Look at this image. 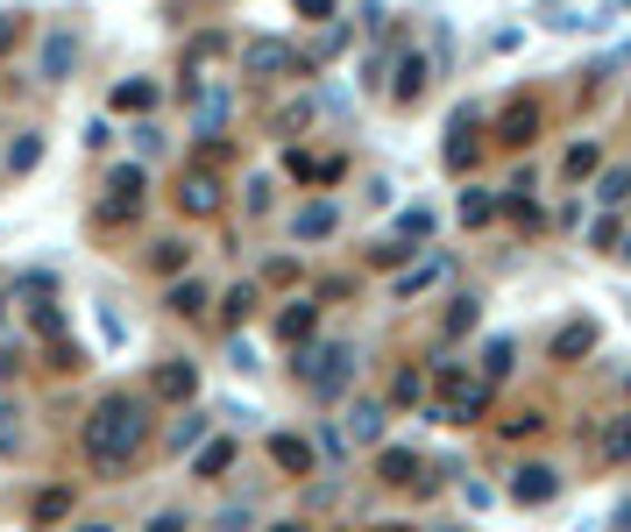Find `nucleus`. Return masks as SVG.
Masks as SVG:
<instances>
[{
	"label": "nucleus",
	"mask_w": 631,
	"mask_h": 532,
	"mask_svg": "<svg viewBox=\"0 0 631 532\" xmlns=\"http://www.w3.org/2000/svg\"><path fill=\"white\" fill-rule=\"evenodd\" d=\"M241 71L248 79H305V57L277 36H256V43H241Z\"/></svg>",
	"instance_id": "39448f33"
},
{
	"label": "nucleus",
	"mask_w": 631,
	"mask_h": 532,
	"mask_svg": "<svg viewBox=\"0 0 631 532\" xmlns=\"http://www.w3.org/2000/svg\"><path fill=\"white\" fill-rule=\"evenodd\" d=\"M597 199L610 206V214H624V206H631V164H610V170H597Z\"/></svg>",
	"instance_id": "5701e85b"
},
{
	"label": "nucleus",
	"mask_w": 631,
	"mask_h": 532,
	"mask_svg": "<svg viewBox=\"0 0 631 532\" xmlns=\"http://www.w3.org/2000/svg\"><path fill=\"white\" fill-rule=\"evenodd\" d=\"M227 107H235V92H227V86L206 92V100H199V136H220V128H227Z\"/></svg>",
	"instance_id": "c85d7f7f"
},
{
	"label": "nucleus",
	"mask_w": 631,
	"mask_h": 532,
	"mask_svg": "<svg viewBox=\"0 0 631 532\" xmlns=\"http://www.w3.org/2000/svg\"><path fill=\"white\" fill-rule=\"evenodd\" d=\"M0 164H8V178H29V170L43 164V136H36V128H22V136L8 142V157H0Z\"/></svg>",
	"instance_id": "4be33fe9"
},
{
	"label": "nucleus",
	"mask_w": 631,
	"mask_h": 532,
	"mask_svg": "<svg viewBox=\"0 0 631 532\" xmlns=\"http://www.w3.org/2000/svg\"><path fill=\"white\" fill-rule=\"evenodd\" d=\"M256 298H263V284H256V277H241V284H235V292H227V298H220V306H227V327H241V319H248V313H256Z\"/></svg>",
	"instance_id": "7c9ffc66"
},
{
	"label": "nucleus",
	"mask_w": 631,
	"mask_h": 532,
	"mask_svg": "<svg viewBox=\"0 0 631 532\" xmlns=\"http://www.w3.org/2000/svg\"><path fill=\"white\" fill-rule=\"evenodd\" d=\"M199 441H214V412H199V405H178V420H170L164 447H170V454H193Z\"/></svg>",
	"instance_id": "9b49d317"
},
{
	"label": "nucleus",
	"mask_w": 631,
	"mask_h": 532,
	"mask_svg": "<svg viewBox=\"0 0 631 532\" xmlns=\"http://www.w3.org/2000/svg\"><path fill=\"white\" fill-rule=\"evenodd\" d=\"M142 193H149L142 164H114V170H107V199H100V227L136 220V214H142Z\"/></svg>",
	"instance_id": "7ed1b4c3"
},
{
	"label": "nucleus",
	"mask_w": 631,
	"mask_h": 532,
	"mask_svg": "<svg viewBox=\"0 0 631 532\" xmlns=\"http://www.w3.org/2000/svg\"><path fill=\"white\" fill-rule=\"evenodd\" d=\"M454 214H462V227H490V220H496V193H483V185H469Z\"/></svg>",
	"instance_id": "cd10ccee"
},
{
	"label": "nucleus",
	"mask_w": 631,
	"mask_h": 532,
	"mask_svg": "<svg viewBox=\"0 0 631 532\" xmlns=\"http://www.w3.org/2000/svg\"><path fill=\"white\" fill-rule=\"evenodd\" d=\"M270 462L284 476H313V441L305 433H270Z\"/></svg>",
	"instance_id": "f3484780"
},
{
	"label": "nucleus",
	"mask_w": 631,
	"mask_h": 532,
	"mask_svg": "<svg viewBox=\"0 0 631 532\" xmlns=\"http://www.w3.org/2000/svg\"><path fill=\"white\" fill-rule=\"evenodd\" d=\"M597 170H603V142H597V136H582V142H575V149L561 157V178H568V185L597 178Z\"/></svg>",
	"instance_id": "412c9836"
},
{
	"label": "nucleus",
	"mask_w": 631,
	"mask_h": 532,
	"mask_svg": "<svg viewBox=\"0 0 631 532\" xmlns=\"http://www.w3.org/2000/svg\"><path fill=\"white\" fill-rule=\"evenodd\" d=\"M149 107H157V86H149V79L114 86V114H149Z\"/></svg>",
	"instance_id": "c756f323"
},
{
	"label": "nucleus",
	"mask_w": 631,
	"mask_h": 532,
	"mask_svg": "<svg viewBox=\"0 0 631 532\" xmlns=\"http://www.w3.org/2000/svg\"><path fill=\"white\" fill-rule=\"evenodd\" d=\"M149 532H193V519H185V511H157V519H149Z\"/></svg>",
	"instance_id": "79ce46f5"
},
{
	"label": "nucleus",
	"mask_w": 631,
	"mask_h": 532,
	"mask_svg": "<svg viewBox=\"0 0 631 532\" xmlns=\"http://www.w3.org/2000/svg\"><path fill=\"white\" fill-rule=\"evenodd\" d=\"M440 277H447V256H426V263H418V270H405V277H397L391 292H397V298H405V306H412V298H426L433 284H440Z\"/></svg>",
	"instance_id": "aec40b11"
},
{
	"label": "nucleus",
	"mask_w": 631,
	"mask_h": 532,
	"mask_svg": "<svg viewBox=\"0 0 631 532\" xmlns=\"http://www.w3.org/2000/svg\"><path fill=\"white\" fill-rule=\"evenodd\" d=\"M618 306H624V313H631V292H624V298H618Z\"/></svg>",
	"instance_id": "09e8293b"
},
{
	"label": "nucleus",
	"mask_w": 631,
	"mask_h": 532,
	"mask_svg": "<svg viewBox=\"0 0 631 532\" xmlns=\"http://www.w3.org/2000/svg\"><path fill=\"white\" fill-rule=\"evenodd\" d=\"M618 235H624V220H618V214L589 220V249H597V256H618Z\"/></svg>",
	"instance_id": "473e14b6"
},
{
	"label": "nucleus",
	"mask_w": 631,
	"mask_h": 532,
	"mask_svg": "<svg viewBox=\"0 0 631 532\" xmlns=\"http://www.w3.org/2000/svg\"><path fill=\"white\" fill-rule=\"evenodd\" d=\"M136 149H142V157H157V149H164V128H157V121H136Z\"/></svg>",
	"instance_id": "a19ab883"
},
{
	"label": "nucleus",
	"mask_w": 631,
	"mask_h": 532,
	"mask_svg": "<svg viewBox=\"0 0 631 532\" xmlns=\"http://www.w3.org/2000/svg\"><path fill=\"white\" fill-rule=\"evenodd\" d=\"M418 397H426V370H397V384H391V405H418Z\"/></svg>",
	"instance_id": "72a5a7b5"
},
{
	"label": "nucleus",
	"mask_w": 631,
	"mask_h": 532,
	"mask_svg": "<svg viewBox=\"0 0 631 532\" xmlns=\"http://www.w3.org/2000/svg\"><path fill=\"white\" fill-rule=\"evenodd\" d=\"M376 532H412V525H376Z\"/></svg>",
	"instance_id": "49530a36"
},
{
	"label": "nucleus",
	"mask_w": 631,
	"mask_h": 532,
	"mask_svg": "<svg viewBox=\"0 0 631 532\" xmlns=\"http://www.w3.org/2000/svg\"><path fill=\"white\" fill-rule=\"evenodd\" d=\"M8 447H14V405L0 397V454H8Z\"/></svg>",
	"instance_id": "37998d69"
},
{
	"label": "nucleus",
	"mask_w": 631,
	"mask_h": 532,
	"mask_svg": "<svg viewBox=\"0 0 631 532\" xmlns=\"http://www.w3.org/2000/svg\"><path fill=\"white\" fill-rule=\"evenodd\" d=\"M540 426H546V412H540V405H525V412H511V420H504V441H532Z\"/></svg>",
	"instance_id": "f704fd0d"
},
{
	"label": "nucleus",
	"mask_w": 631,
	"mask_h": 532,
	"mask_svg": "<svg viewBox=\"0 0 631 532\" xmlns=\"http://www.w3.org/2000/svg\"><path fill=\"white\" fill-rule=\"evenodd\" d=\"M298 14H305V22H327V14H334V0H298Z\"/></svg>",
	"instance_id": "c03bdc74"
},
{
	"label": "nucleus",
	"mask_w": 631,
	"mask_h": 532,
	"mask_svg": "<svg viewBox=\"0 0 631 532\" xmlns=\"http://www.w3.org/2000/svg\"><path fill=\"white\" fill-rule=\"evenodd\" d=\"M185 263H193V242H178V235H164L157 249H149V270H164V277H178Z\"/></svg>",
	"instance_id": "bb28decb"
},
{
	"label": "nucleus",
	"mask_w": 631,
	"mask_h": 532,
	"mask_svg": "<svg viewBox=\"0 0 631 532\" xmlns=\"http://www.w3.org/2000/svg\"><path fill=\"white\" fill-rule=\"evenodd\" d=\"M603 462H610V469L631 462V412H624V420H610V433H603Z\"/></svg>",
	"instance_id": "2f4dec72"
},
{
	"label": "nucleus",
	"mask_w": 631,
	"mask_h": 532,
	"mask_svg": "<svg viewBox=\"0 0 631 532\" xmlns=\"http://www.w3.org/2000/svg\"><path fill=\"white\" fill-rule=\"evenodd\" d=\"M532 136H540V100H519L496 114V142L504 149H532Z\"/></svg>",
	"instance_id": "f8f14e48"
},
{
	"label": "nucleus",
	"mask_w": 631,
	"mask_h": 532,
	"mask_svg": "<svg viewBox=\"0 0 631 532\" xmlns=\"http://www.w3.org/2000/svg\"><path fill=\"white\" fill-rule=\"evenodd\" d=\"M277 334L292 341V348H305V341L319 334V298H292V306L277 313Z\"/></svg>",
	"instance_id": "dca6fc26"
},
{
	"label": "nucleus",
	"mask_w": 631,
	"mask_h": 532,
	"mask_svg": "<svg viewBox=\"0 0 631 532\" xmlns=\"http://www.w3.org/2000/svg\"><path fill=\"white\" fill-rule=\"evenodd\" d=\"M305 121H313V100H298V107H284V114H277V121H270V128H277V136H305Z\"/></svg>",
	"instance_id": "e433bc0d"
},
{
	"label": "nucleus",
	"mask_w": 631,
	"mask_h": 532,
	"mask_svg": "<svg viewBox=\"0 0 631 532\" xmlns=\"http://www.w3.org/2000/svg\"><path fill=\"white\" fill-rule=\"evenodd\" d=\"M426 235H433V214H426V206H412V214L397 220V242H426Z\"/></svg>",
	"instance_id": "4c0bfd02"
},
{
	"label": "nucleus",
	"mask_w": 631,
	"mask_h": 532,
	"mask_svg": "<svg viewBox=\"0 0 631 532\" xmlns=\"http://www.w3.org/2000/svg\"><path fill=\"white\" fill-rule=\"evenodd\" d=\"M334 227H341V206L334 199H313V206H298V214H292V235L298 242H327Z\"/></svg>",
	"instance_id": "2eb2a0df"
},
{
	"label": "nucleus",
	"mask_w": 631,
	"mask_h": 532,
	"mask_svg": "<svg viewBox=\"0 0 631 532\" xmlns=\"http://www.w3.org/2000/svg\"><path fill=\"white\" fill-rule=\"evenodd\" d=\"M391 65H397V79H391V107H418V100H426V86H433V65H426L418 50H397Z\"/></svg>",
	"instance_id": "6e6552de"
},
{
	"label": "nucleus",
	"mask_w": 631,
	"mask_h": 532,
	"mask_svg": "<svg viewBox=\"0 0 631 532\" xmlns=\"http://www.w3.org/2000/svg\"><path fill=\"white\" fill-rule=\"evenodd\" d=\"M511 363H519V341H511V334H496L490 348H483V384H504V376H511Z\"/></svg>",
	"instance_id": "393cba45"
},
{
	"label": "nucleus",
	"mask_w": 631,
	"mask_h": 532,
	"mask_svg": "<svg viewBox=\"0 0 631 532\" xmlns=\"http://www.w3.org/2000/svg\"><path fill=\"white\" fill-rule=\"evenodd\" d=\"M270 532H305V519H277V525H270Z\"/></svg>",
	"instance_id": "a18cd8bd"
},
{
	"label": "nucleus",
	"mask_w": 631,
	"mask_h": 532,
	"mask_svg": "<svg viewBox=\"0 0 631 532\" xmlns=\"http://www.w3.org/2000/svg\"><path fill=\"white\" fill-rule=\"evenodd\" d=\"M235 454H241V447L227 441V433H214V441H199V447H193V476H199V483H220L227 469H235Z\"/></svg>",
	"instance_id": "ddd939ff"
},
{
	"label": "nucleus",
	"mask_w": 631,
	"mask_h": 532,
	"mask_svg": "<svg viewBox=\"0 0 631 532\" xmlns=\"http://www.w3.org/2000/svg\"><path fill=\"white\" fill-rule=\"evenodd\" d=\"M79 532H114V525H79Z\"/></svg>",
	"instance_id": "de8ad7c7"
},
{
	"label": "nucleus",
	"mask_w": 631,
	"mask_h": 532,
	"mask_svg": "<svg viewBox=\"0 0 631 532\" xmlns=\"http://www.w3.org/2000/svg\"><path fill=\"white\" fill-rule=\"evenodd\" d=\"M384 420H391V412L376 405V397H355L341 426H348V441H362V447H384Z\"/></svg>",
	"instance_id": "4468645a"
},
{
	"label": "nucleus",
	"mask_w": 631,
	"mask_h": 532,
	"mask_svg": "<svg viewBox=\"0 0 631 532\" xmlns=\"http://www.w3.org/2000/svg\"><path fill=\"white\" fill-rule=\"evenodd\" d=\"M178 214H193V220L220 214V178H214V170H185V178H178Z\"/></svg>",
	"instance_id": "9d476101"
},
{
	"label": "nucleus",
	"mask_w": 631,
	"mask_h": 532,
	"mask_svg": "<svg viewBox=\"0 0 631 532\" xmlns=\"http://www.w3.org/2000/svg\"><path fill=\"white\" fill-rule=\"evenodd\" d=\"M589 348H597V319H568V327L561 334H553V363H575V355H589Z\"/></svg>",
	"instance_id": "6ab92c4d"
},
{
	"label": "nucleus",
	"mask_w": 631,
	"mask_h": 532,
	"mask_svg": "<svg viewBox=\"0 0 631 532\" xmlns=\"http://www.w3.org/2000/svg\"><path fill=\"white\" fill-rule=\"evenodd\" d=\"M292 376H298L313 397H341V391L355 384V348H348V341H305L298 363H292Z\"/></svg>",
	"instance_id": "f03ea898"
},
{
	"label": "nucleus",
	"mask_w": 631,
	"mask_h": 532,
	"mask_svg": "<svg viewBox=\"0 0 631 532\" xmlns=\"http://www.w3.org/2000/svg\"><path fill=\"white\" fill-rule=\"evenodd\" d=\"M214 532H256V511H248V504H227L220 519H214Z\"/></svg>",
	"instance_id": "58836bf2"
},
{
	"label": "nucleus",
	"mask_w": 631,
	"mask_h": 532,
	"mask_svg": "<svg viewBox=\"0 0 631 532\" xmlns=\"http://www.w3.org/2000/svg\"><path fill=\"white\" fill-rule=\"evenodd\" d=\"M561 490H568V476L553 462H519V469H511V483H504V497L519 511H540V504L561 497Z\"/></svg>",
	"instance_id": "20e7f679"
},
{
	"label": "nucleus",
	"mask_w": 631,
	"mask_h": 532,
	"mask_svg": "<svg viewBox=\"0 0 631 532\" xmlns=\"http://www.w3.org/2000/svg\"><path fill=\"white\" fill-rule=\"evenodd\" d=\"M149 397H128V391H114L92 405V420L79 426V454H86V469L92 476H107V483H121L128 469L142 462V447H149Z\"/></svg>",
	"instance_id": "f257e3e1"
},
{
	"label": "nucleus",
	"mask_w": 631,
	"mask_h": 532,
	"mask_svg": "<svg viewBox=\"0 0 631 532\" xmlns=\"http://www.w3.org/2000/svg\"><path fill=\"white\" fill-rule=\"evenodd\" d=\"M164 306L178 313V319H199V313H206V284H199V277H178V284H170V298H164Z\"/></svg>",
	"instance_id": "a878e982"
},
{
	"label": "nucleus",
	"mask_w": 631,
	"mask_h": 532,
	"mask_svg": "<svg viewBox=\"0 0 631 532\" xmlns=\"http://www.w3.org/2000/svg\"><path fill=\"white\" fill-rule=\"evenodd\" d=\"M475 136H483V114H475V107H454V121H447V149H440L454 178H462V170L475 164Z\"/></svg>",
	"instance_id": "0eeeda50"
},
{
	"label": "nucleus",
	"mask_w": 631,
	"mask_h": 532,
	"mask_svg": "<svg viewBox=\"0 0 631 532\" xmlns=\"http://www.w3.org/2000/svg\"><path fill=\"white\" fill-rule=\"evenodd\" d=\"M22 22H29V14H0V57L22 43Z\"/></svg>",
	"instance_id": "ea45409f"
},
{
	"label": "nucleus",
	"mask_w": 631,
	"mask_h": 532,
	"mask_svg": "<svg viewBox=\"0 0 631 532\" xmlns=\"http://www.w3.org/2000/svg\"><path fill=\"white\" fill-rule=\"evenodd\" d=\"M193 397H199V363H185V355L157 363V376H149V405H193Z\"/></svg>",
	"instance_id": "423d86ee"
},
{
	"label": "nucleus",
	"mask_w": 631,
	"mask_h": 532,
	"mask_svg": "<svg viewBox=\"0 0 631 532\" xmlns=\"http://www.w3.org/2000/svg\"><path fill=\"white\" fill-rule=\"evenodd\" d=\"M418 469H426V462H418L412 447H384V454H376V483H391V490H412Z\"/></svg>",
	"instance_id": "a211bd4d"
},
{
	"label": "nucleus",
	"mask_w": 631,
	"mask_h": 532,
	"mask_svg": "<svg viewBox=\"0 0 631 532\" xmlns=\"http://www.w3.org/2000/svg\"><path fill=\"white\" fill-rule=\"evenodd\" d=\"M29 519H36V532H43V525H57V519H71V483L36 490V511H29Z\"/></svg>",
	"instance_id": "b1692460"
},
{
	"label": "nucleus",
	"mask_w": 631,
	"mask_h": 532,
	"mask_svg": "<svg viewBox=\"0 0 631 532\" xmlns=\"http://www.w3.org/2000/svg\"><path fill=\"white\" fill-rule=\"evenodd\" d=\"M475 319H483V298H454V313H447V341H454V334H475Z\"/></svg>",
	"instance_id": "c9c22d12"
},
{
	"label": "nucleus",
	"mask_w": 631,
	"mask_h": 532,
	"mask_svg": "<svg viewBox=\"0 0 631 532\" xmlns=\"http://www.w3.org/2000/svg\"><path fill=\"white\" fill-rule=\"evenodd\" d=\"M71 65H79V36H71L65 22L43 29V65H36V79H43V86H65Z\"/></svg>",
	"instance_id": "1a4fd4ad"
}]
</instances>
